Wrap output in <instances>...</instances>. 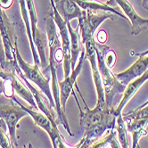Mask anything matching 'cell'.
I'll return each mask as SVG.
<instances>
[{
  "mask_svg": "<svg viewBox=\"0 0 148 148\" xmlns=\"http://www.w3.org/2000/svg\"><path fill=\"white\" fill-rule=\"evenodd\" d=\"M81 98L85 103L87 111H82L80 105L79 108V123L85 130L83 138L90 141H97L104 136L105 134L115 130L116 121L118 114L116 113L115 108H107L106 106L97 104L94 109H89L82 95Z\"/></svg>",
  "mask_w": 148,
  "mask_h": 148,
  "instance_id": "6da1fadb",
  "label": "cell"
},
{
  "mask_svg": "<svg viewBox=\"0 0 148 148\" xmlns=\"http://www.w3.org/2000/svg\"><path fill=\"white\" fill-rule=\"evenodd\" d=\"M96 54H97V67L101 76L104 97H105V104L107 108H114L113 102L118 96L122 95L126 86L119 81L116 77V74L112 71V69L106 66L103 60V51L101 48V45L96 42Z\"/></svg>",
  "mask_w": 148,
  "mask_h": 148,
  "instance_id": "7a4b0ae2",
  "label": "cell"
},
{
  "mask_svg": "<svg viewBox=\"0 0 148 148\" xmlns=\"http://www.w3.org/2000/svg\"><path fill=\"white\" fill-rule=\"evenodd\" d=\"M14 57L17 60V62H18L21 70H22L24 77L29 81H31L34 84H36V85L38 87L39 90L43 93L47 97V98L48 99V103L50 104L51 109L53 110V108H55V110H56L55 100H54V97H53L52 89L50 88L51 78L46 79L38 65H35V64L30 65L23 60V58L20 54L16 38L14 40Z\"/></svg>",
  "mask_w": 148,
  "mask_h": 148,
  "instance_id": "3957f363",
  "label": "cell"
},
{
  "mask_svg": "<svg viewBox=\"0 0 148 148\" xmlns=\"http://www.w3.org/2000/svg\"><path fill=\"white\" fill-rule=\"evenodd\" d=\"M114 14L105 11H93V10H82V15L78 20L79 35L81 37V43L85 44L87 41L94 38L95 33L104 21L108 19L113 21Z\"/></svg>",
  "mask_w": 148,
  "mask_h": 148,
  "instance_id": "277c9868",
  "label": "cell"
},
{
  "mask_svg": "<svg viewBox=\"0 0 148 148\" xmlns=\"http://www.w3.org/2000/svg\"><path fill=\"white\" fill-rule=\"evenodd\" d=\"M11 99L15 103L19 104L29 115L31 116V118L33 119V121L37 126H38L42 130H44L48 134L50 139H51V142H52V145H53V147L58 148L59 143L61 141H63V136L61 135V133L58 130L57 123L56 121H51L44 113L32 110V107L24 106V105L15 97V96H14Z\"/></svg>",
  "mask_w": 148,
  "mask_h": 148,
  "instance_id": "5b68a950",
  "label": "cell"
},
{
  "mask_svg": "<svg viewBox=\"0 0 148 148\" xmlns=\"http://www.w3.org/2000/svg\"><path fill=\"white\" fill-rule=\"evenodd\" d=\"M29 115L19 104H0V119L3 120L7 127V131L13 148L17 145L16 130L18 122L25 116Z\"/></svg>",
  "mask_w": 148,
  "mask_h": 148,
  "instance_id": "8992f818",
  "label": "cell"
},
{
  "mask_svg": "<svg viewBox=\"0 0 148 148\" xmlns=\"http://www.w3.org/2000/svg\"><path fill=\"white\" fill-rule=\"evenodd\" d=\"M51 8L53 11V18L56 24V27L59 30L60 37H61V43L62 48L63 52V72H64V79L68 78L71 75V39L70 34L67 27V23L64 22L61 15L59 14L58 11L56 10L54 1L50 0Z\"/></svg>",
  "mask_w": 148,
  "mask_h": 148,
  "instance_id": "52a82bcc",
  "label": "cell"
},
{
  "mask_svg": "<svg viewBox=\"0 0 148 148\" xmlns=\"http://www.w3.org/2000/svg\"><path fill=\"white\" fill-rule=\"evenodd\" d=\"M86 57H85V51L81 52V56L78 61V63L76 64L74 70H72V72H71V75L64 79L62 81H59V88H60V102H61V107L62 109V111L65 112L66 111V103L67 101L71 96V94H72L74 97L76 99L77 103H79V100L77 98L76 93L74 91L73 86H75L76 88L78 89L79 92V89L78 88L77 83H76V79L79 77V73L82 70L83 64H84V61H85Z\"/></svg>",
  "mask_w": 148,
  "mask_h": 148,
  "instance_id": "ba28073f",
  "label": "cell"
},
{
  "mask_svg": "<svg viewBox=\"0 0 148 148\" xmlns=\"http://www.w3.org/2000/svg\"><path fill=\"white\" fill-rule=\"evenodd\" d=\"M84 45H85V57L88 58L90 62L94 83H95V86H96V89H97V104L106 106V104H105L103 87L101 76H100L99 71H98V67H97V54H96V39L92 38V39L87 41Z\"/></svg>",
  "mask_w": 148,
  "mask_h": 148,
  "instance_id": "9c48e42d",
  "label": "cell"
},
{
  "mask_svg": "<svg viewBox=\"0 0 148 148\" xmlns=\"http://www.w3.org/2000/svg\"><path fill=\"white\" fill-rule=\"evenodd\" d=\"M111 7H113V4L121 8V10L126 14V17L129 19V22L131 25V34L136 36L141 33L143 30L148 28V18H142L138 15L134 9L133 5L128 0H108L105 2Z\"/></svg>",
  "mask_w": 148,
  "mask_h": 148,
  "instance_id": "30bf717a",
  "label": "cell"
},
{
  "mask_svg": "<svg viewBox=\"0 0 148 148\" xmlns=\"http://www.w3.org/2000/svg\"><path fill=\"white\" fill-rule=\"evenodd\" d=\"M148 71V55L139 56L133 64L126 71L116 74V77L121 83L127 86L130 82L142 76L145 72Z\"/></svg>",
  "mask_w": 148,
  "mask_h": 148,
  "instance_id": "8fae6325",
  "label": "cell"
},
{
  "mask_svg": "<svg viewBox=\"0 0 148 148\" xmlns=\"http://www.w3.org/2000/svg\"><path fill=\"white\" fill-rule=\"evenodd\" d=\"M55 6L65 23H71L73 19H79L82 10L73 0H53Z\"/></svg>",
  "mask_w": 148,
  "mask_h": 148,
  "instance_id": "7c38bea8",
  "label": "cell"
},
{
  "mask_svg": "<svg viewBox=\"0 0 148 148\" xmlns=\"http://www.w3.org/2000/svg\"><path fill=\"white\" fill-rule=\"evenodd\" d=\"M6 80H8L10 86L12 87L14 91H15L23 99L27 101V103H29V105L31 107L34 108L35 110L38 109L32 93H31V91L28 88V87L26 85H24V83L23 81H21L20 78L16 75L15 73L9 72Z\"/></svg>",
  "mask_w": 148,
  "mask_h": 148,
  "instance_id": "4fadbf2b",
  "label": "cell"
},
{
  "mask_svg": "<svg viewBox=\"0 0 148 148\" xmlns=\"http://www.w3.org/2000/svg\"><path fill=\"white\" fill-rule=\"evenodd\" d=\"M147 80H148V71L146 72H145L142 76L132 80L131 82H130L128 85L126 86V88L122 94V98H121V102L119 103L118 106L115 108L116 113H117L118 115L121 114V111L125 107L127 103H128L133 97V96L137 92V90H138L143 84Z\"/></svg>",
  "mask_w": 148,
  "mask_h": 148,
  "instance_id": "5bb4252c",
  "label": "cell"
},
{
  "mask_svg": "<svg viewBox=\"0 0 148 148\" xmlns=\"http://www.w3.org/2000/svg\"><path fill=\"white\" fill-rule=\"evenodd\" d=\"M123 117V116H122ZM127 130L132 136V147L136 148L139 145V139L146 134V127L148 119L143 120H124Z\"/></svg>",
  "mask_w": 148,
  "mask_h": 148,
  "instance_id": "9a60e30c",
  "label": "cell"
},
{
  "mask_svg": "<svg viewBox=\"0 0 148 148\" xmlns=\"http://www.w3.org/2000/svg\"><path fill=\"white\" fill-rule=\"evenodd\" d=\"M79 7L81 10L87 11V10H93V11H105L114 14L115 15H118L121 18H124L125 20L129 21L124 14H122L121 12H119L117 9L114 7H111L106 3H103L99 0H73Z\"/></svg>",
  "mask_w": 148,
  "mask_h": 148,
  "instance_id": "2e32d148",
  "label": "cell"
},
{
  "mask_svg": "<svg viewBox=\"0 0 148 148\" xmlns=\"http://www.w3.org/2000/svg\"><path fill=\"white\" fill-rule=\"evenodd\" d=\"M20 3V9H21V14H22L23 20L24 22V25L26 27V32H27V36H28V39L29 42V46H30V49H31V53H32L33 56V60H34V64L40 66V60H39V56L38 54V51L36 49V47L34 45L33 42V38H32V34H31V26H30V21H29V13H28V9L26 6V3L25 0H19Z\"/></svg>",
  "mask_w": 148,
  "mask_h": 148,
  "instance_id": "e0dca14e",
  "label": "cell"
},
{
  "mask_svg": "<svg viewBox=\"0 0 148 148\" xmlns=\"http://www.w3.org/2000/svg\"><path fill=\"white\" fill-rule=\"evenodd\" d=\"M69 34H70V39H71V69L74 70L77 62L79 56L81 53V47H80V35L79 29L77 28L76 29H74L71 23H66Z\"/></svg>",
  "mask_w": 148,
  "mask_h": 148,
  "instance_id": "ac0fdd59",
  "label": "cell"
},
{
  "mask_svg": "<svg viewBox=\"0 0 148 148\" xmlns=\"http://www.w3.org/2000/svg\"><path fill=\"white\" fill-rule=\"evenodd\" d=\"M116 133L118 136V141L121 148H130L129 146V138H128V130H127L125 121L122 117V114L118 115L116 121Z\"/></svg>",
  "mask_w": 148,
  "mask_h": 148,
  "instance_id": "d6986e66",
  "label": "cell"
},
{
  "mask_svg": "<svg viewBox=\"0 0 148 148\" xmlns=\"http://www.w3.org/2000/svg\"><path fill=\"white\" fill-rule=\"evenodd\" d=\"M114 136H116V131L112 130L105 135L103 137H102L101 139L97 141H90V140H86L85 138H82L79 148H102L107 144H109V142Z\"/></svg>",
  "mask_w": 148,
  "mask_h": 148,
  "instance_id": "ffe728a7",
  "label": "cell"
},
{
  "mask_svg": "<svg viewBox=\"0 0 148 148\" xmlns=\"http://www.w3.org/2000/svg\"><path fill=\"white\" fill-rule=\"evenodd\" d=\"M15 61L14 62H8L6 60L5 46H4V43H3V39H2L1 34H0V69H2L3 71H5L6 72H14V73H15V71H14V62H15Z\"/></svg>",
  "mask_w": 148,
  "mask_h": 148,
  "instance_id": "44dd1931",
  "label": "cell"
},
{
  "mask_svg": "<svg viewBox=\"0 0 148 148\" xmlns=\"http://www.w3.org/2000/svg\"><path fill=\"white\" fill-rule=\"evenodd\" d=\"M101 45V44H100ZM101 48L103 51V60L106 66L110 69H112L116 63V60H117V56L113 49H112L110 47L105 46V45H101Z\"/></svg>",
  "mask_w": 148,
  "mask_h": 148,
  "instance_id": "7402d4cb",
  "label": "cell"
},
{
  "mask_svg": "<svg viewBox=\"0 0 148 148\" xmlns=\"http://www.w3.org/2000/svg\"><path fill=\"white\" fill-rule=\"evenodd\" d=\"M124 120H143L148 119V104L143 107L136 108L132 112L125 114L123 116Z\"/></svg>",
  "mask_w": 148,
  "mask_h": 148,
  "instance_id": "603a6c76",
  "label": "cell"
},
{
  "mask_svg": "<svg viewBox=\"0 0 148 148\" xmlns=\"http://www.w3.org/2000/svg\"><path fill=\"white\" fill-rule=\"evenodd\" d=\"M7 127L5 122L0 119V147L1 148H13L9 136L6 133Z\"/></svg>",
  "mask_w": 148,
  "mask_h": 148,
  "instance_id": "cb8c5ba5",
  "label": "cell"
},
{
  "mask_svg": "<svg viewBox=\"0 0 148 148\" xmlns=\"http://www.w3.org/2000/svg\"><path fill=\"white\" fill-rule=\"evenodd\" d=\"M96 37H97V41L98 44L104 45L105 42L107 41V33L105 32V30H103V29L99 30L97 33Z\"/></svg>",
  "mask_w": 148,
  "mask_h": 148,
  "instance_id": "d4e9b609",
  "label": "cell"
},
{
  "mask_svg": "<svg viewBox=\"0 0 148 148\" xmlns=\"http://www.w3.org/2000/svg\"><path fill=\"white\" fill-rule=\"evenodd\" d=\"M14 0H0V8L3 10H7L13 5Z\"/></svg>",
  "mask_w": 148,
  "mask_h": 148,
  "instance_id": "484cf974",
  "label": "cell"
},
{
  "mask_svg": "<svg viewBox=\"0 0 148 148\" xmlns=\"http://www.w3.org/2000/svg\"><path fill=\"white\" fill-rule=\"evenodd\" d=\"M8 73L5 71H3L2 69H0V79H6L8 77Z\"/></svg>",
  "mask_w": 148,
  "mask_h": 148,
  "instance_id": "4316f807",
  "label": "cell"
},
{
  "mask_svg": "<svg viewBox=\"0 0 148 148\" xmlns=\"http://www.w3.org/2000/svg\"><path fill=\"white\" fill-rule=\"evenodd\" d=\"M5 92V80L3 79H0V95L4 94Z\"/></svg>",
  "mask_w": 148,
  "mask_h": 148,
  "instance_id": "83f0119b",
  "label": "cell"
},
{
  "mask_svg": "<svg viewBox=\"0 0 148 148\" xmlns=\"http://www.w3.org/2000/svg\"><path fill=\"white\" fill-rule=\"evenodd\" d=\"M142 5L145 10L148 11V0H142Z\"/></svg>",
  "mask_w": 148,
  "mask_h": 148,
  "instance_id": "f1b7e54d",
  "label": "cell"
},
{
  "mask_svg": "<svg viewBox=\"0 0 148 148\" xmlns=\"http://www.w3.org/2000/svg\"><path fill=\"white\" fill-rule=\"evenodd\" d=\"M146 55H148V49L144 52L138 53V54H136V56H146Z\"/></svg>",
  "mask_w": 148,
  "mask_h": 148,
  "instance_id": "f546056e",
  "label": "cell"
},
{
  "mask_svg": "<svg viewBox=\"0 0 148 148\" xmlns=\"http://www.w3.org/2000/svg\"><path fill=\"white\" fill-rule=\"evenodd\" d=\"M24 148H33V146H32V145H31V144H29L27 146H25Z\"/></svg>",
  "mask_w": 148,
  "mask_h": 148,
  "instance_id": "4dcf8cb0",
  "label": "cell"
},
{
  "mask_svg": "<svg viewBox=\"0 0 148 148\" xmlns=\"http://www.w3.org/2000/svg\"><path fill=\"white\" fill-rule=\"evenodd\" d=\"M146 104H148V100H147L145 103H143V104L141 105V106H139V107H143V106H145V105H146Z\"/></svg>",
  "mask_w": 148,
  "mask_h": 148,
  "instance_id": "1f68e13d",
  "label": "cell"
},
{
  "mask_svg": "<svg viewBox=\"0 0 148 148\" xmlns=\"http://www.w3.org/2000/svg\"><path fill=\"white\" fill-rule=\"evenodd\" d=\"M136 148H141V147H140V146H139V145H137V147H136Z\"/></svg>",
  "mask_w": 148,
  "mask_h": 148,
  "instance_id": "d6a6232c",
  "label": "cell"
},
{
  "mask_svg": "<svg viewBox=\"0 0 148 148\" xmlns=\"http://www.w3.org/2000/svg\"><path fill=\"white\" fill-rule=\"evenodd\" d=\"M106 148H111V147H106Z\"/></svg>",
  "mask_w": 148,
  "mask_h": 148,
  "instance_id": "836d02e7",
  "label": "cell"
},
{
  "mask_svg": "<svg viewBox=\"0 0 148 148\" xmlns=\"http://www.w3.org/2000/svg\"><path fill=\"white\" fill-rule=\"evenodd\" d=\"M0 148H1V147H0Z\"/></svg>",
  "mask_w": 148,
  "mask_h": 148,
  "instance_id": "e575fe53",
  "label": "cell"
}]
</instances>
